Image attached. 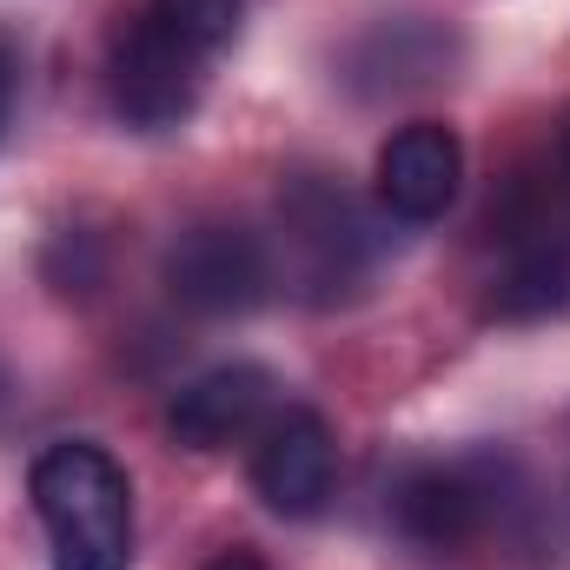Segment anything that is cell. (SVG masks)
I'll use <instances>...</instances> for the list:
<instances>
[{
    "label": "cell",
    "mask_w": 570,
    "mask_h": 570,
    "mask_svg": "<svg viewBox=\"0 0 570 570\" xmlns=\"http://www.w3.org/2000/svg\"><path fill=\"white\" fill-rule=\"evenodd\" d=\"M392 518H399V531H405L419 551L444 558V551H464V544L484 531L491 498H484V484H478L464 464H412V471L392 484Z\"/></svg>",
    "instance_id": "52a82bcc"
},
{
    "label": "cell",
    "mask_w": 570,
    "mask_h": 570,
    "mask_svg": "<svg viewBox=\"0 0 570 570\" xmlns=\"http://www.w3.org/2000/svg\"><path fill=\"white\" fill-rule=\"evenodd\" d=\"M484 312L504 318V325H531V318L570 312V246L564 239H524V246H511V259L491 273Z\"/></svg>",
    "instance_id": "ba28073f"
},
{
    "label": "cell",
    "mask_w": 570,
    "mask_h": 570,
    "mask_svg": "<svg viewBox=\"0 0 570 570\" xmlns=\"http://www.w3.org/2000/svg\"><path fill=\"white\" fill-rule=\"evenodd\" d=\"M33 511L47 524L53 570H127L134 564V484L127 471L87 444L60 438L33 458Z\"/></svg>",
    "instance_id": "6da1fadb"
},
{
    "label": "cell",
    "mask_w": 570,
    "mask_h": 570,
    "mask_svg": "<svg viewBox=\"0 0 570 570\" xmlns=\"http://www.w3.org/2000/svg\"><path fill=\"white\" fill-rule=\"evenodd\" d=\"M558 166H564V193H570V107H564V120H558Z\"/></svg>",
    "instance_id": "7c38bea8"
},
{
    "label": "cell",
    "mask_w": 570,
    "mask_h": 570,
    "mask_svg": "<svg viewBox=\"0 0 570 570\" xmlns=\"http://www.w3.org/2000/svg\"><path fill=\"white\" fill-rule=\"evenodd\" d=\"M458 179H464V146L438 120L399 127L379 146V199H385V213H399L412 226H431V219L451 213Z\"/></svg>",
    "instance_id": "8992f818"
},
{
    "label": "cell",
    "mask_w": 570,
    "mask_h": 570,
    "mask_svg": "<svg viewBox=\"0 0 570 570\" xmlns=\"http://www.w3.org/2000/svg\"><path fill=\"white\" fill-rule=\"evenodd\" d=\"M206 570H266V564H259L253 551H219V558H213Z\"/></svg>",
    "instance_id": "30bf717a"
},
{
    "label": "cell",
    "mask_w": 570,
    "mask_h": 570,
    "mask_svg": "<svg viewBox=\"0 0 570 570\" xmlns=\"http://www.w3.org/2000/svg\"><path fill=\"white\" fill-rule=\"evenodd\" d=\"M266 279H273L266 246H259L246 226H193V233H179L173 253H166V285H173V298H179L186 312H206V318H219V312H253V305L266 298Z\"/></svg>",
    "instance_id": "277c9868"
},
{
    "label": "cell",
    "mask_w": 570,
    "mask_h": 570,
    "mask_svg": "<svg viewBox=\"0 0 570 570\" xmlns=\"http://www.w3.org/2000/svg\"><path fill=\"white\" fill-rule=\"evenodd\" d=\"M338 484V444L332 425L305 405H285L266 419V431L253 438V491L266 498V511L279 518H318L325 498Z\"/></svg>",
    "instance_id": "3957f363"
},
{
    "label": "cell",
    "mask_w": 570,
    "mask_h": 570,
    "mask_svg": "<svg viewBox=\"0 0 570 570\" xmlns=\"http://www.w3.org/2000/svg\"><path fill=\"white\" fill-rule=\"evenodd\" d=\"M7 100H13V60H7V47H0V127H7Z\"/></svg>",
    "instance_id": "8fae6325"
},
{
    "label": "cell",
    "mask_w": 570,
    "mask_h": 570,
    "mask_svg": "<svg viewBox=\"0 0 570 570\" xmlns=\"http://www.w3.org/2000/svg\"><path fill=\"white\" fill-rule=\"evenodd\" d=\"M146 13H159L193 53H206V60H219L226 47H233V33H239V13H246V0H153Z\"/></svg>",
    "instance_id": "9c48e42d"
},
{
    "label": "cell",
    "mask_w": 570,
    "mask_h": 570,
    "mask_svg": "<svg viewBox=\"0 0 570 570\" xmlns=\"http://www.w3.org/2000/svg\"><path fill=\"white\" fill-rule=\"evenodd\" d=\"M206 53H193L159 13H140L134 27H120L114 60H107V87H114V114L140 134L186 127L199 94H206Z\"/></svg>",
    "instance_id": "7a4b0ae2"
},
{
    "label": "cell",
    "mask_w": 570,
    "mask_h": 570,
    "mask_svg": "<svg viewBox=\"0 0 570 570\" xmlns=\"http://www.w3.org/2000/svg\"><path fill=\"white\" fill-rule=\"evenodd\" d=\"M273 412H279V379L266 365H246L239 358V365H213L193 385H179L166 425H173L179 444H193V451H226V444L259 438Z\"/></svg>",
    "instance_id": "5b68a950"
}]
</instances>
